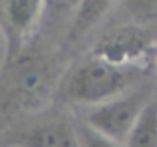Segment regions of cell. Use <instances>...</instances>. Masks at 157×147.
Instances as JSON below:
<instances>
[{
    "instance_id": "1",
    "label": "cell",
    "mask_w": 157,
    "mask_h": 147,
    "mask_svg": "<svg viewBox=\"0 0 157 147\" xmlns=\"http://www.w3.org/2000/svg\"><path fill=\"white\" fill-rule=\"evenodd\" d=\"M141 77L143 71L137 67H117L91 56L78 63L65 77L60 93L71 103L97 107L137 87Z\"/></svg>"
},
{
    "instance_id": "2",
    "label": "cell",
    "mask_w": 157,
    "mask_h": 147,
    "mask_svg": "<svg viewBox=\"0 0 157 147\" xmlns=\"http://www.w3.org/2000/svg\"><path fill=\"white\" fill-rule=\"evenodd\" d=\"M151 99L153 89L149 85H137L111 101L93 107L87 113L85 123L95 131L103 133L105 137L117 143H123L129 135L131 127L135 125V121L139 119L141 111Z\"/></svg>"
},
{
    "instance_id": "3",
    "label": "cell",
    "mask_w": 157,
    "mask_h": 147,
    "mask_svg": "<svg viewBox=\"0 0 157 147\" xmlns=\"http://www.w3.org/2000/svg\"><path fill=\"white\" fill-rule=\"evenodd\" d=\"M44 14V0H0V30L6 41L4 69L20 59L28 34Z\"/></svg>"
},
{
    "instance_id": "4",
    "label": "cell",
    "mask_w": 157,
    "mask_h": 147,
    "mask_svg": "<svg viewBox=\"0 0 157 147\" xmlns=\"http://www.w3.org/2000/svg\"><path fill=\"white\" fill-rule=\"evenodd\" d=\"M151 37L143 28L129 24L111 30L107 37L101 38L93 55L117 67H133L135 60L143 59L149 52Z\"/></svg>"
},
{
    "instance_id": "5",
    "label": "cell",
    "mask_w": 157,
    "mask_h": 147,
    "mask_svg": "<svg viewBox=\"0 0 157 147\" xmlns=\"http://www.w3.org/2000/svg\"><path fill=\"white\" fill-rule=\"evenodd\" d=\"M2 147H81L75 125L65 119H51L16 129Z\"/></svg>"
},
{
    "instance_id": "6",
    "label": "cell",
    "mask_w": 157,
    "mask_h": 147,
    "mask_svg": "<svg viewBox=\"0 0 157 147\" xmlns=\"http://www.w3.org/2000/svg\"><path fill=\"white\" fill-rule=\"evenodd\" d=\"M113 4H115V0H81L77 6V12L71 20L69 41L75 42L83 38L85 34H89L107 16Z\"/></svg>"
},
{
    "instance_id": "7",
    "label": "cell",
    "mask_w": 157,
    "mask_h": 147,
    "mask_svg": "<svg viewBox=\"0 0 157 147\" xmlns=\"http://www.w3.org/2000/svg\"><path fill=\"white\" fill-rule=\"evenodd\" d=\"M125 147H157V99L153 97L125 139Z\"/></svg>"
},
{
    "instance_id": "8",
    "label": "cell",
    "mask_w": 157,
    "mask_h": 147,
    "mask_svg": "<svg viewBox=\"0 0 157 147\" xmlns=\"http://www.w3.org/2000/svg\"><path fill=\"white\" fill-rule=\"evenodd\" d=\"M78 2L81 0H44V20H48L51 26L65 22L69 16H75Z\"/></svg>"
},
{
    "instance_id": "9",
    "label": "cell",
    "mask_w": 157,
    "mask_h": 147,
    "mask_svg": "<svg viewBox=\"0 0 157 147\" xmlns=\"http://www.w3.org/2000/svg\"><path fill=\"white\" fill-rule=\"evenodd\" d=\"M75 131H77V137H78L81 147H123L121 143L113 141V139L105 137L103 133L95 131L93 127H89L87 123L75 125Z\"/></svg>"
},
{
    "instance_id": "10",
    "label": "cell",
    "mask_w": 157,
    "mask_h": 147,
    "mask_svg": "<svg viewBox=\"0 0 157 147\" xmlns=\"http://www.w3.org/2000/svg\"><path fill=\"white\" fill-rule=\"evenodd\" d=\"M129 14L137 20H155L157 18V0H125Z\"/></svg>"
}]
</instances>
